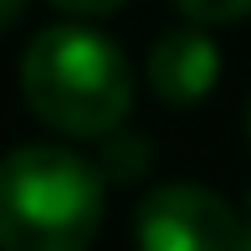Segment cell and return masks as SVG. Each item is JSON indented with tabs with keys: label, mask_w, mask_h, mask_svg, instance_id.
<instances>
[{
	"label": "cell",
	"mask_w": 251,
	"mask_h": 251,
	"mask_svg": "<svg viewBox=\"0 0 251 251\" xmlns=\"http://www.w3.org/2000/svg\"><path fill=\"white\" fill-rule=\"evenodd\" d=\"M139 251H246V221L205 185H159L133 221Z\"/></svg>",
	"instance_id": "3957f363"
},
{
	"label": "cell",
	"mask_w": 251,
	"mask_h": 251,
	"mask_svg": "<svg viewBox=\"0 0 251 251\" xmlns=\"http://www.w3.org/2000/svg\"><path fill=\"white\" fill-rule=\"evenodd\" d=\"M98 169H102L108 179H139L144 169H149V144H144L139 133L113 128L108 139H102V159H98Z\"/></svg>",
	"instance_id": "5b68a950"
},
{
	"label": "cell",
	"mask_w": 251,
	"mask_h": 251,
	"mask_svg": "<svg viewBox=\"0 0 251 251\" xmlns=\"http://www.w3.org/2000/svg\"><path fill=\"white\" fill-rule=\"evenodd\" d=\"M246 133H251V108H246Z\"/></svg>",
	"instance_id": "30bf717a"
},
{
	"label": "cell",
	"mask_w": 251,
	"mask_h": 251,
	"mask_svg": "<svg viewBox=\"0 0 251 251\" xmlns=\"http://www.w3.org/2000/svg\"><path fill=\"white\" fill-rule=\"evenodd\" d=\"M108 175L62 144L0 159V251H87L102 231Z\"/></svg>",
	"instance_id": "7a4b0ae2"
},
{
	"label": "cell",
	"mask_w": 251,
	"mask_h": 251,
	"mask_svg": "<svg viewBox=\"0 0 251 251\" xmlns=\"http://www.w3.org/2000/svg\"><path fill=\"white\" fill-rule=\"evenodd\" d=\"M221 77V56H215V41L190 21V26H175L149 47V82L154 93L169 102V108H190V102H205Z\"/></svg>",
	"instance_id": "277c9868"
},
{
	"label": "cell",
	"mask_w": 251,
	"mask_h": 251,
	"mask_svg": "<svg viewBox=\"0 0 251 251\" xmlns=\"http://www.w3.org/2000/svg\"><path fill=\"white\" fill-rule=\"evenodd\" d=\"M246 251H251V221H246Z\"/></svg>",
	"instance_id": "9c48e42d"
},
{
	"label": "cell",
	"mask_w": 251,
	"mask_h": 251,
	"mask_svg": "<svg viewBox=\"0 0 251 251\" xmlns=\"http://www.w3.org/2000/svg\"><path fill=\"white\" fill-rule=\"evenodd\" d=\"M175 5L195 26H231V21L251 16V0H175Z\"/></svg>",
	"instance_id": "8992f818"
},
{
	"label": "cell",
	"mask_w": 251,
	"mask_h": 251,
	"mask_svg": "<svg viewBox=\"0 0 251 251\" xmlns=\"http://www.w3.org/2000/svg\"><path fill=\"white\" fill-rule=\"evenodd\" d=\"M21 5H26V0H0V31H5V26H10V21H16V16H21Z\"/></svg>",
	"instance_id": "ba28073f"
},
{
	"label": "cell",
	"mask_w": 251,
	"mask_h": 251,
	"mask_svg": "<svg viewBox=\"0 0 251 251\" xmlns=\"http://www.w3.org/2000/svg\"><path fill=\"white\" fill-rule=\"evenodd\" d=\"M26 108L67 139H108L133 108V77L118 41L93 26H47L21 56Z\"/></svg>",
	"instance_id": "6da1fadb"
},
{
	"label": "cell",
	"mask_w": 251,
	"mask_h": 251,
	"mask_svg": "<svg viewBox=\"0 0 251 251\" xmlns=\"http://www.w3.org/2000/svg\"><path fill=\"white\" fill-rule=\"evenodd\" d=\"M51 5L67 10V16H113L123 0H51Z\"/></svg>",
	"instance_id": "52a82bcc"
}]
</instances>
